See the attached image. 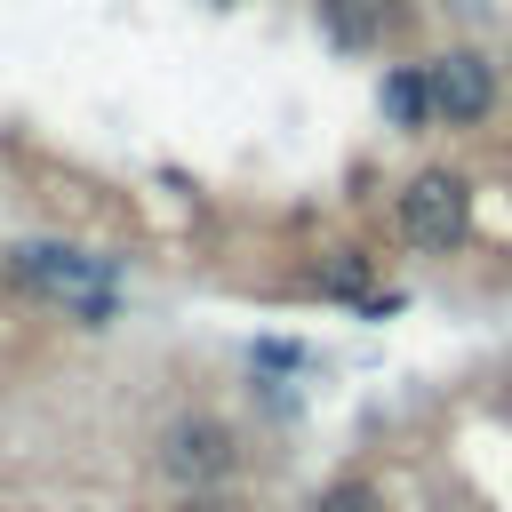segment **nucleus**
<instances>
[{
	"label": "nucleus",
	"mask_w": 512,
	"mask_h": 512,
	"mask_svg": "<svg viewBox=\"0 0 512 512\" xmlns=\"http://www.w3.org/2000/svg\"><path fill=\"white\" fill-rule=\"evenodd\" d=\"M432 96H440V120L480 128V120L496 112V72H488L472 48H448V56L432 64Z\"/></svg>",
	"instance_id": "obj_4"
},
{
	"label": "nucleus",
	"mask_w": 512,
	"mask_h": 512,
	"mask_svg": "<svg viewBox=\"0 0 512 512\" xmlns=\"http://www.w3.org/2000/svg\"><path fill=\"white\" fill-rule=\"evenodd\" d=\"M232 464H240V440L216 424V416H176L168 432H160V472L176 480V488H216V480H232Z\"/></svg>",
	"instance_id": "obj_3"
},
{
	"label": "nucleus",
	"mask_w": 512,
	"mask_h": 512,
	"mask_svg": "<svg viewBox=\"0 0 512 512\" xmlns=\"http://www.w3.org/2000/svg\"><path fill=\"white\" fill-rule=\"evenodd\" d=\"M312 288H320V296H368V256H360V248H328V256L312 264Z\"/></svg>",
	"instance_id": "obj_7"
},
{
	"label": "nucleus",
	"mask_w": 512,
	"mask_h": 512,
	"mask_svg": "<svg viewBox=\"0 0 512 512\" xmlns=\"http://www.w3.org/2000/svg\"><path fill=\"white\" fill-rule=\"evenodd\" d=\"M176 512H240V504H232V496H216V488H200V496H184Z\"/></svg>",
	"instance_id": "obj_9"
},
{
	"label": "nucleus",
	"mask_w": 512,
	"mask_h": 512,
	"mask_svg": "<svg viewBox=\"0 0 512 512\" xmlns=\"http://www.w3.org/2000/svg\"><path fill=\"white\" fill-rule=\"evenodd\" d=\"M16 272H24L40 296H56L64 312H80L88 328H104V320L120 312V296H112V264H104V256H88V248L24 240V248H16Z\"/></svg>",
	"instance_id": "obj_1"
},
{
	"label": "nucleus",
	"mask_w": 512,
	"mask_h": 512,
	"mask_svg": "<svg viewBox=\"0 0 512 512\" xmlns=\"http://www.w3.org/2000/svg\"><path fill=\"white\" fill-rule=\"evenodd\" d=\"M312 512H384V496H376V488H368V480H328V488H320V504H312Z\"/></svg>",
	"instance_id": "obj_8"
},
{
	"label": "nucleus",
	"mask_w": 512,
	"mask_h": 512,
	"mask_svg": "<svg viewBox=\"0 0 512 512\" xmlns=\"http://www.w3.org/2000/svg\"><path fill=\"white\" fill-rule=\"evenodd\" d=\"M384 120L392 128H424V120H440V96H432V72H384Z\"/></svg>",
	"instance_id": "obj_5"
},
{
	"label": "nucleus",
	"mask_w": 512,
	"mask_h": 512,
	"mask_svg": "<svg viewBox=\"0 0 512 512\" xmlns=\"http://www.w3.org/2000/svg\"><path fill=\"white\" fill-rule=\"evenodd\" d=\"M400 232H408L424 256L464 248V232H472V192H464V176H448V168L408 176V184H400Z\"/></svg>",
	"instance_id": "obj_2"
},
{
	"label": "nucleus",
	"mask_w": 512,
	"mask_h": 512,
	"mask_svg": "<svg viewBox=\"0 0 512 512\" xmlns=\"http://www.w3.org/2000/svg\"><path fill=\"white\" fill-rule=\"evenodd\" d=\"M320 24H328V40L352 48V56L384 40V8H376V0H320Z\"/></svg>",
	"instance_id": "obj_6"
}]
</instances>
